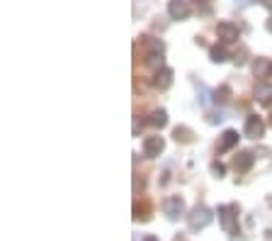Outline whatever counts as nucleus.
Instances as JSON below:
<instances>
[{"label": "nucleus", "instance_id": "9d476101", "mask_svg": "<svg viewBox=\"0 0 272 241\" xmlns=\"http://www.w3.org/2000/svg\"><path fill=\"white\" fill-rule=\"evenodd\" d=\"M170 83H173V71L170 69H158L156 71V78H153V85L158 88V90H168L170 88Z\"/></svg>", "mask_w": 272, "mask_h": 241}, {"label": "nucleus", "instance_id": "393cba45", "mask_svg": "<svg viewBox=\"0 0 272 241\" xmlns=\"http://www.w3.org/2000/svg\"><path fill=\"white\" fill-rule=\"evenodd\" d=\"M270 125H272V119H270Z\"/></svg>", "mask_w": 272, "mask_h": 241}, {"label": "nucleus", "instance_id": "1a4fd4ad", "mask_svg": "<svg viewBox=\"0 0 272 241\" xmlns=\"http://www.w3.org/2000/svg\"><path fill=\"white\" fill-rule=\"evenodd\" d=\"M253 163H255V154L253 151H241L236 161H233V168L238 170V173H245V170L253 168Z\"/></svg>", "mask_w": 272, "mask_h": 241}, {"label": "nucleus", "instance_id": "f03ea898", "mask_svg": "<svg viewBox=\"0 0 272 241\" xmlns=\"http://www.w3.org/2000/svg\"><path fill=\"white\" fill-rule=\"evenodd\" d=\"M212 219H214V214L209 207H204V205H197L190 214H187V222H190V227L194 231H199V229H207L212 224Z\"/></svg>", "mask_w": 272, "mask_h": 241}, {"label": "nucleus", "instance_id": "6ab92c4d", "mask_svg": "<svg viewBox=\"0 0 272 241\" xmlns=\"http://www.w3.org/2000/svg\"><path fill=\"white\" fill-rule=\"evenodd\" d=\"M212 173H214L217 178H224V173H226V168H224V163H219V161H214V163H212Z\"/></svg>", "mask_w": 272, "mask_h": 241}, {"label": "nucleus", "instance_id": "f257e3e1", "mask_svg": "<svg viewBox=\"0 0 272 241\" xmlns=\"http://www.w3.org/2000/svg\"><path fill=\"white\" fill-rule=\"evenodd\" d=\"M238 207L236 205H224V207H219V222H221V227L226 234H236L238 231Z\"/></svg>", "mask_w": 272, "mask_h": 241}, {"label": "nucleus", "instance_id": "20e7f679", "mask_svg": "<svg viewBox=\"0 0 272 241\" xmlns=\"http://www.w3.org/2000/svg\"><path fill=\"white\" fill-rule=\"evenodd\" d=\"M243 134L248 137V139H260V137L265 134V122H262V117H258V114H248V117H245Z\"/></svg>", "mask_w": 272, "mask_h": 241}, {"label": "nucleus", "instance_id": "7ed1b4c3", "mask_svg": "<svg viewBox=\"0 0 272 241\" xmlns=\"http://www.w3.org/2000/svg\"><path fill=\"white\" fill-rule=\"evenodd\" d=\"M163 212H165V217H168L170 222H177L180 217H185V200L180 198V195H170V198H165Z\"/></svg>", "mask_w": 272, "mask_h": 241}, {"label": "nucleus", "instance_id": "2eb2a0df", "mask_svg": "<svg viewBox=\"0 0 272 241\" xmlns=\"http://www.w3.org/2000/svg\"><path fill=\"white\" fill-rule=\"evenodd\" d=\"M212 95H214V93H212V90H209L204 83L197 85V100H199V105L207 107V105H209V100H212Z\"/></svg>", "mask_w": 272, "mask_h": 241}, {"label": "nucleus", "instance_id": "412c9836", "mask_svg": "<svg viewBox=\"0 0 272 241\" xmlns=\"http://www.w3.org/2000/svg\"><path fill=\"white\" fill-rule=\"evenodd\" d=\"M250 3H253V0H236V5H238V8H248Z\"/></svg>", "mask_w": 272, "mask_h": 241}, {"label": "nucleus", "instance_id": "9b49d317", "mask_svg": "<svg viewBox=\"0 0 272 241\" xmlns=\"http://www.w3.org/2000/svg\"><path fill=\"white\" fill-rule=\"evenodd\" d=\"M255 100H258V105H270L272 102V85L265 83V81H260L255 85Z\"/></svg>", "mask_w": 272, "mask_h": 241}, {"label": "nucleus", "instance_id": "b1692460", "mask_svg": "<svg viewBox=\"0 0 272 241\" xmlns=\"http://www.w3.org/2000/svg\"><path fill=\"white\" fill-rule=\"evenodd\" d=\"M144 241H158V239H156V236H146V239H144Z\"/></svg>", "mask_w": 272, "mask_h": 241}, {"label": "nucleus", "instance_id": "f8f14e48", "mask_svg": "<svg viewBox=\"0 0 272 241\" xmlns=\"http://www.w3.org/2000/svg\"><path fill=\"white\" fill-rule=\"evenodd\" d=\"M209 58H212V61H214V64H224V61H229V51H226V49H224V46H212V49H209Z\"/></svg>", "mask_w": 272, "mask_h": 241}, {"label": "nucleus", "instance_id": "aec40b11", "mask_svg": "<svg viewBox=\"0 0 272 241\" xmlns=\"http://www.w3.org/2000/svg\"><path fill=\"white\" fill-rule=\"evenodd\" d=\"M221 119H224V114L219 112V114H209V117H207V122H209V125H217V122H221Z\"/></svg>", "mask_w": 272, "mask_h": 241}, {"label": "nucleus", "instance_id": "4468645a", "mask_svg": "<svg viewBox=\"0 0 272 241\" xmlns=\"http://www.w3.org/2000/svg\"><path fill=\"white\" fill-rule=\"evenodd\" d=\"M253 71H255V76H258V78H265V76L272 71L270 61H265V58H258V61H255V66H253Z\"/></svg>", "mask_w": 272, "mask_h": 241}, {"label": "nucleus", "instance_id": "f3484780", "mask_svg": "<svg viewBox=\"0 0 272 241\" xmlns=\"http://www.w3.org/2000/svg\"><path fill=\"white\" fill-rule=\"evenodd\" d=\"M149 49H151V54H161L163 56V51H165V44L161 42V39H149Z\"/></svg>", "mask_w": 272, "mask_h": 241}, {"label": "nucleus", "instance_id": "5701e85b", "mask_svg": "<svg viewBox=\"0 0 272 241\" xmlns=\"http://www.w3.org/2000/svg\"><path fill=\"white\" fill-rule=\"evenodd\" d=\"M262 5H265V8H270V10H272V0H262Z\"/></svg>", "mask_w": 272, "mask_h": 241}, {"label": "nucleus", "instance_id": "0eeeda50", "mask_svg": "<svg viewBox=\"0 0 272 241\" xmlns=\"http://www.w3.org/2000/svg\"><path fill=\"white\" fill-rule=\"evenodd\" d=\"M163 149H165L163 137H146V139H144V154H146L149 158L161 156Z\"/></svg>", "mask_w": 272, "mask_h": 241}, {"label": "nucleus", "instance_id": "423d86ee", "mask_svg": "<svg viewBox=\"0 0 272 241\" xmlns=\"http://www.w3.org/2000/svg\"><path fill=\"white\" fill-rule=\"evenodd\" d=\"M190 13H192V8L187 0H168V15L173 20H187Z\"/></svg>", "mask_w": 272, "mask_h": 241}, {"label": "nucleus", "instance_id": "4be33fe9", "mask_svg": "<svg viewBox=\"0 0 272 241\" xmlns=\"http://www.w3.org/2000/svg\"><path fill=\"white\" fill-rule=\"evenodd\" d=\"M265 27H267V32H270V34H272V17H270V20H267V22H265Z\"/></svg>", "mask_w": 272, "mask_h": 241}, {"label": "nucleus", "instance_id": "39448f33", "mask_svg": "<svg viewBox=\"0 0 272 241\" xmlns=\"http://www.w3.org/2000/svg\"><path fill=\"white\" fill-rule=\"evenodd\" d=\"M217 37L224 44H233V42H238L241 32H238V27H236L233 22H219L217 25Z\"/></svg>", "mask_w": 272, "mask_h": 241}, {"label": "nucleus", "instance_id": "dca6fc26", "mask_svg": "<svg viewBox=\"0 0 272 241\" xmlns=\"http://www.w3.org/2000/svg\"><path fill=\"white\" fill-rule=\"evenodd\" d=\"M229 100H231V88H229V85H221L219 90H214V102H221V105H224V102H229Z\"/></svg>", "mask_w": 272, "mask_h": 241}, {"label": "nucleus", "instance_id": "ddd939ff", "mask_svg": "<svg viewBox=\"0 0 272 241\" xmlns=\"http://www.w3.org/2000/svg\"><path fill=\"white\" fill-rule=\"evenodd\" d=\"M149 125H153V127H165L168 125V112L165 110H153L149 117Z\"/></svg>", "mask_w": 272, "mask_h": 241}, {"label": "nucleus", "instance_id": "a211bd4d", "mask_svg": "<svg viewBox=\"0 0 272 241\" xmlns=\"http://www.w3.org/2000/svg\"><path fill=\"white\" fill-rule=\"evenodd\" d=\"M173 137H175L177 142H190V137H192V132L187 127H177L175 132H173Z\"/></svg>", "mask_w": 272, "mask_h": 241}, {"label": "nucleus", "instance_id": "6e6552de", "mask_svg": "<svg viewBox=\"0 0 272 241\" xmlns=\"http://www.w3.org/2000/svg\"><path fill=\"white\" fill-rule=\"evenodd\" d=\"M236 144H238V132H236V129H226V132L219 137L217 151L219 154H226V151H231Z\"/></svg>", "mask_w": 272, "mask_h": 241}]
</instances>
